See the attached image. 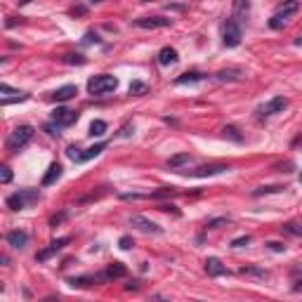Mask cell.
<instances>
[{"label":"cell","instance_id":"32","mask_svg":"<svg viewBox=\"0 0 302 302\" xmlns=\"http://www.w3.org/2000/svg\"><path fill=\"white\" fill-rule=\"evenodd\" d=\"M283 231H288V234H293V236H302V227H298V224H286Z\"/></svg>","mask_w":302,"mask_h":302},{"label":"cell","instance_id":"27","mask_svg":"<svg viewBox=\"0 0 302 302\" xmlns=\"http://www.w3.org/2000/svg\"><path fill=\"white\" fill-rule=\"evenodd\" d=\"M61 61H64V64H78V66H83L87 59H85L83 55H73V52H71V55H64V57H61Z\"/></svg>","mask_w":302,"mask_h":302},{"label":"cell","instance_id":"6","mask_svg":"<svg viewBox=\"0 0 302 302\" xmlns=\"http://www.w3.org/2000/svg\"><path fill=\"white\" fill-rule=\"evenodd\" d=\"M283 109H288V99L286 97H274V99H269L267 104H262L257 113H260V118H269V116H274V113H281Z\"/></svg>","mask_w":302,"mask_h":302},{"label":"cell","instance_id":"7","mask_svg":"<svg viewBox=\"0 0 302 302\" xmlns=\"http://www.w3.org/2000/svg\"><path fill=\"white\" fill-rule=\"evenodd\" d=\"M28 99V92H22V90H12L10 85H0V104L7 107L12 102H26Z\"/></svg>","mask_w":302,"mask_h":302},{"label":"cell","instance_id":"30","mask_svg":"<svg viewBox=\"0 0 302 302\" xmlns=\"http://www.w3.org/2000/svg\"><path fill=\"white\" fill-rule=\"evenodd\" d=\"M283 192V187H278V184H274V187H260V189H255L253 196H262V193H278Z\"/></svg>","mask_w":302,"mask_h":302},{"label":"cell","instance_id":"13","mask_svg":"<svg viewBox=\"0 0 302 302\" xmlns=\"http://www.w3.org/2000/svg\"><path fill=\"white\" fill-rule=\"evenodd\" d=\"M231 10H234V12H231V17H234V19L241 24L243 19L248 17V12H250V0H234Z\"/></svg>","mask_w":302,"mask_h":302},{"label":"cell","instance_id":"23","mask_svg":"<svg viewBox=\"0 0 302 302\" xmlns=\"http://www.w3.org/2000/svg\"><path fill=\"white\" fill-rule=\"evenodd\" d=\"M102 278H107V276H104V274H102V276H78V278H71L69 283H71V286H78V288H85V286H92V283L102 281Z\"/></svg>","mask_w":302,"mask_h":302},{"label":"cell","instance_id":"22","mask_svg":"<svg viewBox=\"0 0 302 302\" xmlns=\"http://www.w3.org/2000/svg\"><path fill=\"white\" fill-rule=\"evenodd\" d=\"M239 274L241 276H255V278H267L269 274H267V269H262V267H241L239 269Z\"/></svg>","mask_w":302,"mask_h":302},{"label":"cell","instance_id":"16","mask_svg":"<svg viewBox=\"0 0 302 302\" xmlns=\"http://www.w3.org/2000/svg\"><path fill=\"white\" fill-rule=\"evenodd\" d=\"M76 95H78V87H76V85H64V87H59V90L52 92V99H55V102H69V99H73Z\"/></svg>","mask_w":302,"mask_h":302},{"label":"cell","instance_id":"40","mask_svg":"<svg viewBox=\"0 0 302 302\" xmlns=\"http://www.w3.org/2000/svg\"><path fill=\"white\" fill-rule=\"evenodd\" d=\"M300 182H302V175H300Z\"/></svg>","mask_w":302,"mask_h":302},{"label":"cell","instance_id":"25","mask_svg":"<svg viewBox=\"0 0 302 302\" xmlns=\"http://www.w3.org/2000/svg\"><path fill=\"white\" fill-rule=\"evenodd\" d=\"M107 133V123L104 121H92L90 123V137H102V135Z\"/></svg>","mask_w":302,"mask_h":302},{"label":"cell","instance_id":"20","mask_svg":"<svg viewBox=\"0 0 302 302\" xmlns=\"http://www.w3.org/2000/svg\"><path fill=\"white\" fill-rule=\"evenodd\" d=\"M125 274H128V269H125L121 262H111V265L107 267V272H104L107 278H123Z\"/></svg>","mask_w":302,"mask_h":302},{"label":"cell","instance_id":"15","mask_svg":"<svg viewBox=\"0 0 302 302\" xmlns=\"http://www.w3.org/2000/svg\"><path fill=\"white\" fill-rule=\"evenodd\" d=\"M177 59H180V57H177V50L170 48V45H165V48L158 52V64H161V66H170V64H177Z\"/></svg>","mask_w":302,"mask_h":302},{"label":"cell","instance_id":"5","mask_svg":"<svg viewBox=\"0 0 302 302\" xmlns=\"http://www.w3.org/2000/svg\"><path fill=\"white\" fill-rule=\"evenodd\" d=\"M241 38H243L241 24H239L234 17L227 19L224 26H222V43H224V48H236V45L241 43Z\"/></svg>","mask_w":302,"mask_h":302},{"label":"cell","instance_id":"17","mask_svg":"<svg viewBox=\"0 0 302 302\" xmlns=\"http://www.w3.org/2000/svg\"><path fill=\"white\" fill-rule=\"evenodd\" d=\"M224 170H229V168L222 165V163H215V165H203V168L193 170L192 175L193 177H213V175H220V172H224Z\"/></svg>","mask_w":302,"mask_h":302},{"label":"cell","instance_id":"1","mask_svg":"<svg viewBox=\"0 0 302 302\" xmlns=\"http://www.w3.org/2000/svg\"><path fill=\"white\" fill-rule=\"evenodd\" d=\"M118 87V78L116 76H109V73H99V76H92L87 81V92L95 97H102V95H109Z\"/></svg>","mask_w":302,"mask_h":302},{"label":"cell","instance_id":"18","mask_svg":"<svg viewBox=\"0 0 302 302\" xmlns=\"http://www.w3.org/2000/svg\"><path fill=\"white\" fill-rule=\"evenodd\" d=\"M61 177V165L59 163H52L48 168V172L43 175V187H50V184H55V182Z\"/></svg>","mask_w":302,"mask_h":302},{"label":"cell","instance_id":"11","mask_svg":"<svg viewBox=\"0 0 302 302\" xmlns=\"http://www.w3.org/2000/svg\"><path fill=\"white\" fill-rule=\"evenodd\" d=\"M69 241H71L69 236H61V239H57V241H52V243L48 246V248H45V250H40V253L36 255V260H38V262H45V260H50V257H52L55 253H59V250H61V248H64V246H66Z\"/></svg>","mask_w":302,"mask_h":302},{"label":"cell","instance_id":"24","mask_svg":"<svg viewBox=\"0 0 302 302\" xmlns=\"http://www.w3.org/2000/svg\"><path fill=\"white\" fill-rule=\"evenodd\" d=\"M215 78H218V81H241L243 73L239 71V69H227V71H218Z\"/></svg>","mask_w":302,"mask_h":302},{"label":"cell","instance_id":"28","mask_svg":"<svg viewBox=\"0 0 302 302\" xmlns=\"http://www.w3.org/2000/svg\"><path fill=\"white\" fill-rule=\"evenodd\" d=\"M189 161H192V156H189V154H182V156H172V158H170L168 165H170V168H180V165L189 163Z\"/></svg>","mask_w":302,"mask_h":302},{"label":"cell","instance_id":"19","mask_svg":"<svg viewBox=\"0 0 302 302\" xmlns=\"http://www.w3.org/2000/svg\"><path fill=\"white\" fill-rule=\"evenodd\" d=\"M104 149H107V142H99V144L90 146V149H85V151H81V158H78V163H85V161H90V158L99 156Z\"/></svg>","mask_w":302,"mask_h":302},{"label":"cell","instance_id":"9","mask_svg":"<svg viewBox=\"0 0 302 302\" xmlns=\"http://www.w3.org/2000/svg\"><path fill=\"white\" fill-rule=\"evenodd\" d=\"M52 121L61 125V128H66V125H73V123L78 121V113L71 109H64V107H57V109L52 111Z\"/></svg>","mask_w":302,"mask_h":302},{"label":"cell","instance_id":"38","mask_svg":"<svg viewBox=\"0 0 302 302\" xmlns=\"http://www.w3.org/2000/svg\"><path fill=\"white\" fill-rule=\"evenodd\" d=\"M229 220L227 218H220V220H213V222H208V229H218L220 224H227Z\"/></svg>","mask_w":302,"mask_h":302},{"label":"cell","instance_id":"12","mask_svg":"<svg viewBox=\"0 0 302 302\" xmlns=\"http://www.w3.org/2000/svg\"><path fill=\"white\" fill-rule=\"evenodd\" d=\"M5 241L10 243L12 248H17V250H22V248H26V243H28V234L22 229H14V231H7V236H5Z\"/></svg>","mask_w":302,"mask_h":302},{"label":"cell","instance_id":"34","mask_svg":"<svg viewBox=\"0 0 302 302\" xmlns=\"http://www.w3.org/2000/svg\"><path fill=\"white\" fill-rule=\"evenodd\" d=\"M92 43H99V36L90 31V33H85V38H83V45H92Z\"/></svg>","mask_w":302,"mask_h":302},{"label":"cell","instance_id":"33","mask_svg":"<svg viewBox=\"0 0 302 302\" xmlns=\"http://www.w3.org/2000/svg\"><path fill=\"white\" fill-rule=\"evenodd\" d=\"M66 156L78 163V158H81V149H76V146H69V149H66Z\"/></svg>","mask_w":302,"mask_h":302},{"label":"cell","instance_id":"2","mask_svg":"<svg viewBox=\"0 0 302 302\" xmlns=\"http://www.w3.org/2000/svg\"><path fill=\"white\" fill-rule=\"evenodd\" d=\"M298 12H300V0H286L276 12L272 14V19H269V28H281V26H286L290 17H295Z\"/></svg>","mask_w":302,"mask_h":302},{"label":"cell","instance_id":"36","mask_svg":"<svg viewBox=\"0 0 302 302\" xmlns=\"http://www.w3.org/2000/svg\"><path fill=\"white\" fill-rule=\"evenodd\" d=\"M246 243H250V236H239V239L231 241V246H234V248H241V246H246Z\"/></svg>","mask_w":302,"mask_h":302},{"label":"cell","instance_id":"14","mask_svg":"<svg viewBox=\"0 0 302 302\" xmlns=\"http://www.w3.org/2000/svg\"><path fill=\"white\" fill-rule=\"evenodd\" d=\"M206 272H208V276H224L227 274V267L222 265V260H218V257H208Z\"/></svg>","mask_w":302,"mask_h":302},{"label":"cell","instance_id":"29","mask_svg":"<svg viewBox=\"0 0 302 302\" xmlns=\"http://www.w3.org/2000/svg\"><path fill=\"white\" fill-rule=\"evenodd\" d=\"M222 133H224V137H229V139H234V142H243V137L239 135V130H236L234 125H227Z\"/></svg>","mask_w":302,"mask_h":302},{"label":"cell","instance_id":"4","mask_svg":"<svg viewBox=\"0 0 302 302\" xmlns=\"http://www.w3.org/2000/svg\"><path fill=\"white\" fill-rule=\"evenodd\" d=\"M33 139V128L31 125H17L10 137H7V151H19V149H24L28 142Z\"/></svg>","mask_w":302,"mask_h":302},{"label":"cell","instance_id":"21","mask_svg":"<svg viewBox=\"0 0 302 302\" xmlns=\"http://www.w3.org/2000/svg\"><path fill=\"white\" fill-rule=\"evenodd\" d=\"M201 78H203V73L189 71V73H182V76H177V78H175V85H192V83H198Z\"/></svg>","mask_w":302,"mask_h":302},{"label":"cell","instance_id":"26","mask_svg":"<svg viewBox=\"0 0 302 302\" xmlns=\"http://www.w3.org/2000/svg\"><path fill=\"white\" fill-rule=\"evenodd\" d=\"M146 92H149V87H146L144 83H139V81H133V83H130V95L142 97V95H146Z\"/></svg>","mask_w":302,"mask_h":302},{"label":"cell","instance_id":"37","mask_svg":"<svg viewBox=\"0 0 302 302\" xmlns=\"http://www.w3.org/2000/svg\"><path fill=\"white\" fill-rule=\"evenodd\" d=\"M118 246H121L123 250H130V248H133V239H130V236H123L121 241H118Z\"/></svg>","mask_w":302,"mask_h":302},{"label":"cell","instance_id":"3","mask_svg":"<svg viewBox=\"0 0 302 302\" xmlns=\"http://www.w3.org/2000/svg\"><path fill=\"white\" fill-rule=\"evenodd\" d=\"M38 198H40V192H38V189H19L17 193H10L5 203H7L10 210H24L26 206L36 203Z\"/></svg>","mask_w":302,"mask_h":302},{"label":"cell","instance_id":"39","mask_svg":"<svg viewBox=\"0 0 302 302\" xmlns=\"http://www.w3.org/2000/svg\"><path fill=\"white\" fill-rule=\"evenodd\" d=\"M95 2H104V0H90V5H95Z\"/></svg>","mask_w":302,"mask_h":302},{"label":"cell","instance_id":"8","mask_svg":"<svg viewBox=\"0 0 302 302\" xmlns=\"http://www.w3.org/2000/svg\"><path fill=\"white\" fill-rule=\"evenodd\" d=\"M128 222H130V227H137L139 231H146V234H161V231H163L156 222L146 220L144 215H130V218H128Z\"/></svg>","mask_w":302,"mask_h":302},{"label":"cell","instance_id":"31","mask_svg":"<svg viewBox=\"0 0 302 302\" xmlns=\"http://www.w3.org/2000/svg\"><path fill=\"white\" fill-rule=\"evenodd\" d=\"M0 182H2V184H10V182H12V170L7 168V165L0 168Z\"/></svg>","mask_w":302,"mask_h":302},{"label":"cell","instance_id":"10","mask_svg":"<svg viewBox=\"0 0 302 302\" xmlns=\"http://www.w3.org/2000/svg\"><path fill=\"white\" fill-rule=\"evenodd\" d=\"M170 24H172V19H165V17H142V19L133 22V26H137V28H165Z\"/></svg>","mask_w":302,"mask_h":302},{"label":"cell","instance_id":"35","mask_svg":"<svg viewBox=\"0 0 302 302\" xmlns=\"http://www.w3.org/2000/svg\"><path fill=\"white\" fill-rule=\"evenodd\" d=\"M267 248H269V250H276V253H283V250H286V246L278 243V241H269L267 243Z\"/></svg>","mask_w":302,"mask_h":302}]
</instances>
